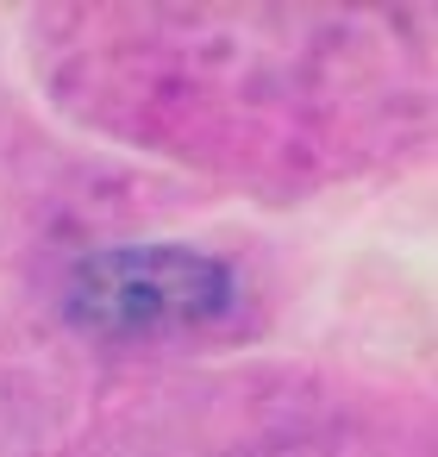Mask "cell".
<instances>
[{"label": "cell", "instance_id": "cell-1", "mask_svg": "<svg viewBox=\"0 0 438 457\" xmlns=\"http://www.w3.org/2000/svg\"><path fill=\"white\" fill-rule=\"evenodd\" d=\"M238 276L226 257L194 245H113L88 251L70 270L63 307L82 332L101 338H163V332H207L238 313Z\"/></svg>", "mask_w": 438, "mask_h": 457}]
</instances>
